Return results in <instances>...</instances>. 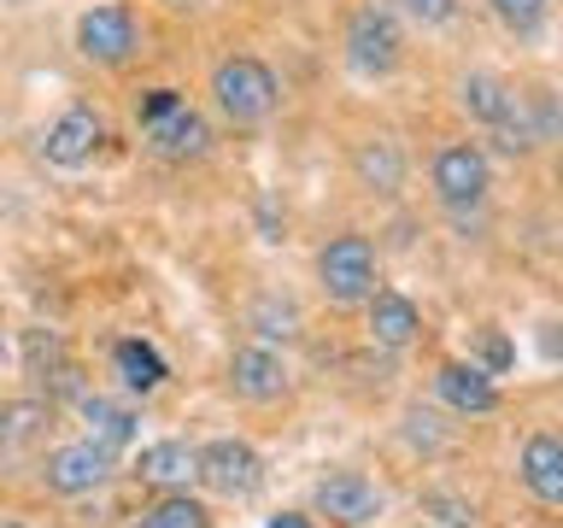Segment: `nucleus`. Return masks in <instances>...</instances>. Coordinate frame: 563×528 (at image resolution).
Segmentation results:
<instances>
[{
    "instance_id": "nucleus-11",
    "label": "nucleus",
    "mask_w": 563,
    "mask_h": 528,
    "mask_svg": "<svg viewBox=\"0 0 563 528\" xmlns=\"http://www.w3.org/2000/svg\"><path fill=\"white\" fill-rule=\"evenodd\" d=\"M434 394L457 417H482V411L499 405V387H493V376H487V370H475V364H440L434 370Z\"/></svg>"
},
{
    "instance_id": "nucleus-22",
    "label": "nucleus",
    "mask_w": 563,
    "mask_h": 528,
    "mask_svg": "<svg viewBox=\"0 0 563 528\" xmlns=\"http://www.w3.org/2000/svg\"><path fill=\"white\" fill-rule=\"evenodd\" d=\"M487 7L517 42H534V35L545 30V18H552V0H487Z\"/></svg>"
},
{
    "instance_id": "nucleus-9",
    "label": "nucleus",
    "mask_w": 563,
    "mask_h": 528,
    "mask_svg": "<svg viewBox=\"0 0 563 528\" xmlns=\"http://www.w3.org/2000/svg\"><path fill=\"white\" fill-rule=\"evenodd\" d=\"M100 141H106V123H100L95 106H65V112L47 123L42 153H47V165L77 170V165H88V158L100 153Z\"/></svg>"
},
{
    "instance_id": "nucleus-30",
    "label": "nucleus",
    "mask_w": 563,
    "mask_h": 528,
    "mask_svg": "<svg viewBox=\"0 0 563 528\" xmlns=\"http://www.w3.org/2000/svg\"><path fill=\"white\" fill-rule=\"evenodd\" d=\"M12 359V346H7V334H0V364H7Z\"/></svg>"
},
{
    "instance_id": "nucleus-21",
    "label": "nucleus",
    "mask_w": 563,
    "mask_h": 528,
    "mask_svg": "<svg viewBox=\"0 0 563 528\" xmlns=\"http://www.w3.org/2000/svg\"><path fill=\"white\" fill-rule=\"evenodd\" d=\"M457 106H464L470 118H482V123H499L510 112V88L499 77H487V70H475V77L457 82Z\"/></svg>"
},
{
    "instance_id": "nucleus-5",
    "label": "nucleus",
    "mask_w": 563,
    "mask_h": 528,
    "mask_svg": "<svg viewBox=\"0 0 563 528\" xmlns=\"http://www.w3.org/2000/svg\"><path fill=\"white\" fill-rule=\"evenodd\" d=\"M429 176H434L440 206H452V211L482 206V200H487V188H493V165H487V153L475 147V141H452V147H440Z\"/></svg>"
},
{
    "instance_id": "nucleus-24",
    "label": "nucleus",
    "mask_w": 563,
    "mask_h": 528,
    "mask_svg": "<svg viewBox=\"0 0 563 528\" xmlns=\"http://www.w3.org/2000/svg\"><path fill=\"white\" fill-rule=\"evenodd\" d=\"M394 18H411V24L422 30H440V24H452L457 18V0H382Z\"/></svg>"
},
{
    "instance_id": "nucleus-6",
    "label": "nucleus",
    "mask_w": 563,
    "mask_h": 528,
    "mask_svg": "<svg viewBox=\"0 0 563 528\" xmlns=\"http://www.w3.org/2000/svg\"><path fill=\"white\" fill-rule=\"evenodd\" d=\"M311 505H317V517H329L334 528H369L387 510V493L358 470H334V475L317 482Z\"/></svg>"
},
{
    "instance_id": "nucleus-27",
    "label": "nucleus",
    "mask_w": 563,
    "mask_h": 528,
    "mask_svg": "<svg viewBox=\"0 0 563 528\" xmlns=\"http://www.w3.org/2000/svg\"><path fill=\"white\" fill-rule=\"evenodd\" d=\"M405 422H411V429H405V435H411V447H422V452H440V435H434V411H405Z\"/></svg>"
},
{
    "instance_id": "nucleus-16",
    "label": "nucleus",
    "mask_w": 563,
    "mask_h": 528,
    "mask_svg": "<svg viewBox=\"0 0 563 528\" xmlns=\"http://www.w3.org/2000/svg\"><path fill=\"white\" fill-rule=\"evenodd\" d=\"M364 311H369V341L376 346H411L417 329H422L417 306L405 294H394V288H376L364 299Z\"/></svg>"
},
{
    "instance_id": "nucleus-13",
    "label": "nucleus",
    "mask_w": 563,
    "mask_h": 528,
    "mask_svg": "<svg viewBox=\"0 0 563 528\" xmlns=\"http://www.w3.org/2000/svg\"><path fill=\"white\" fill-rule=\"evenodd\" d=\"M135 482L158 487V493H188V482H194V447H188V440H153V447H141Z\"/></svg>"
},
{
    "instance_id": "nucleus-14",
    "label": "nucleus",
    "mask_w": 563,
    "mask_h": 528,
    "mask_svg": "<svg viewBox=\"0 0 563 528\" xmlns=\"http://www.w3.org/2000/svg\"><path fill=\"white\" fill-rule=\"evenodd\" d=\"M147 147H153L158 158H200V153L211 147V130H206V118L183 100L170 118L147 123Z\"/></svg>"
},
{
    "instance_id": "nucleus-17",
    "label": "nucleus",
    "mask_w": 563,
    "mask_h": 528,
    "mask_svg": "<svg viewBox=\"0 0 563 528\" xmlns=\"http://www.w3.org/2000/svg\"><path fill=\"white\" fill-rule=\"evenodd\" d=\"M47 429H53V405H42V399H7L0 405V452L7 458L35 452L47 440Z\"/></svg>"
},
{
    "instance_id": "nucleus-2",
    "label": "nucleus",
    "mask_w": 563,
    "mask_h": 528,
    "mask_svg": "<svg viewBox=\"0 0 563 528\" xmlns=\"http://www.w3.org/2000/svg\"><path fill=\"white\" fill-rule=\"evenodd\" d=\"M405 59V30L399 18L382 7V0H369V7H358L346 18V65L358 70V77H394Z\"/></svg>"
},
{
    "instance_id": "nucleus-26",
    "label": "nucleus",
    "mask_w": 563,
    "mask_h": 528,
    "mask_svg": "<svg viewBox=\"0 0 563 528\" xmlns=\"http://www.w3.org/2000/svg\"><path fill=\"white\" fill-rule=\"evenodd\" d=\"M176 106H183V95H176V88H147V95L135 100V118H141V130H147V123H158V118H170Z\"/></svg>"
},
{
    "instance_id": "nucleus-8",
    "label": "nucleus",
    "mask_w": 563,
    "mask_h": 528,
    "mask_svg": "<svg viewBox=\"0 0 563 528\" xmlns=\"http://www.w3.org/2000/svg\"><path fill=\"white\" fill-rule=\"evenodd\" d=\"M77 53L95 65H123L135 53V12L106 0V7H88L77 18Z\"/></svg>"
},
{
    "instance_id": "nucleus-25",
    "label": "nucleus",
    "mask_w": 563,
    "mask_h": 528,
    "mask_svg": "<svg viewBox=\"0 0 563 528\" xmlns=\"http://www.w3.org/2000/svg\"><path fill=\"white\" fill-rule=\"evenodd\" d=\"M510 364H517V346L505 341V329H482V364H475V370H487V376H505Z\"/></svg>"
},
{
    "instance_id": "nucleus-23",
    "label": "nucleus",
    "mask_w": 563,
    "mask_h": 528,
    "mask_svg": "<svg viewBox=\"0 0 563 528\" xmlns=\"http://www.w3.org/2000/svg\"><path fill=\"white\" fill-rule=\"evenodd\" d=\"M246 323H253V334H264V341H294V334H299V306H294V299L264 294Z\"/></svg>"
},
{
    "instance_id": "nucleus-3",
    "label": "nucleus",
    "mask_w": 563,
    "mask_h": 528,
    "mask_svg": "<svg viewBox=\"0 0 563 528\" xmlns=\"http://www.w3.org/2000/svg\"><path fill=\"white\" fill-rule=\"evenodd\" d=\"M317 282H323L329 306H364L376 294V246L369 235H334L323 253H317Z\"/></svg>"
},
{
    "instance_id": "nucleus-20",
    "label": "nucleus",
    "mask_w": 563,
    "mask_h": 528,
    "mask_svg": "<svg viewBox=\"0 0 563 528\" xmlns=\"http://www.w3.org/2000/svg\"><path fill=\"white\" fill-rule=\"evenodd\" d=\"M130 528H211V510L188 493H158V505H147Z\"/></svg>"
},
{
    "instance_id": "nucleus-29",
    "label": "nucleus",
    "mask_w": 563,
    "mask_h": 528,
    "mask_svg": "<svg viewBox=\"0 0 563 528\" xmlns=\"http://www.w3.org/2000/svg\"><path fill=\"white\" fill-rule=\"evenodd\" d=\"M271 528H317V522L299 517V510H282V517H271Z\"/></svg>"
},
{
    "instance_id": "nucleus-28",
    "label": "nucleus",
    "mask_w": 563,
    "mask_h": 528,
    "mask_svg": "<svg viewBox=\"0 0 563 528\" xmlns=\"http://www.w3.org/2000/svg\"><path fill=\"white\" fill-rule=\"evenodd\" d=\"M422 505L440 510V522H452V528H470V522H475V510H470V505H457V499H446V493H429Z\"/></svg>"
},
{
    "instance_id": "nucleus-18",
    "label": "nucleus",
    "mask_w": 563,
    "mask_h": 528,
    "mask_svg": "<svg viewBox=\"0 0 563 528\" xmlns=\"http://www.w3.org/2000/svg\"><path fill=\"white\" fill-rule=\"evenodd\" d=\"M112 364H118V376H123V387H130V394H153V387L165 382V359H158L147 341H135V334L112 346Z\"/></svg>"
},
{
    "instance_id": "nucleus-19",
    "label": "nucleus",
    "mask_w": 563,
    "mask_h": 528,
    "mask_svg": "<svg viewBox=\"0 0 563 528\" xmlns=\"http://www.w3.org/2000/svg\"><path fill=\"white\" fill-rule=\"evenodd\" d=\"M352 165H358V183L376 188V194H394V188L405 183V158H399L394 141H364Z\"/></svg>"
},
{
    "instance_id": "nucleus-4",
    "label": "nucleus",
    "mask_w": 563,
    "mask_h": 528,
    "mask_svg": "<svg viewBox=\"0 0 563 528\" xmlns=\"http://www.w3.org/2000/svg\"><path fill=\"white\" fill-rule=\"evenodd\" d=\"M194 482H206L223 499H253L264 487V458L246 440H206L194 447Z\"/></svg>"
},
{
    "instance_id": "nucleus-10",
    "label": "nucleus",
    "mask_w": 563,
    "mask_h": 528,
    "mask_svg": "<svg viewBox=\"0 0 563 528\" xmlns=\"http://www.w3.org/2000/svg\"><path fill=\"white\" fill-rule=\"evenodd\" d=\"M229 387H235V399L246 405H271L288 394V364H282V352L271 346H241L235 359H229Z\"/></svg>"
},
{
    "instance_id": "nucleus-12",
    "label": "nucleus",
    "mask_w": 563,
    "mask_h": 528,
    "mask_svg": "<svg viewBox=\"0 0 563 528\" xmlns=\"http://www.w3.org/2000/svg\"><path fill=\"white\" fill-rule=\"evenodd\" d=\"M517 475H522V487L534 493L545 510H558L563 505V447H558V435H528Z\"/></svg>"
},
{
    "instance_id": "nucleus-7",
    "label": "nucleus",
    "mask_w": 563,
    "mask_h": 528,
    "mask_svg": "<svg viewBox=\"0 0 563 528\" xmlns=\"http://www.w3.org/2000/svg\"><path fill=\"white\" fill-rule=\"evenodd\" d=\"M42 482L47 493H65V499H82V493H100L112 482V452H100L95 440H65L42 458Z\"/></svg>"
},
{
    "instance_id": "nucleus-15",
    "label": "nucleus",
    "mask_w": 563,
    "mask_h": 528,
    "mask_svg": "<svg viewBox=\"0 0 563 528\" xmlns=\"http://www.w3.org/2000/svg\"><path fill=\"white\" fill-rule=\"evenodd\" d=\"M82 405V422H88V440H95L100 452H123L130 440L141 435V417L130 411V405H118V399H106V394H77Z\"/></svg>"
},
{
    "instance_id": "nucleus-1",
    "label": "nucleus",
    "mask_w": 563,
    "mask_h": 528,
    "mask_svg": "<svg viewBox=\"0 0 563 528\" xmlns=\"http://www.w3.org/2000/svg\"><path fill=\"white\" fill-rule=\"evenodd\" d=\"M211 100H218V112L229 123H264L276 112L282 88H276V70L253 59V53H235V59H223L211 70Z\"/></svg>"
}]
</instances>
